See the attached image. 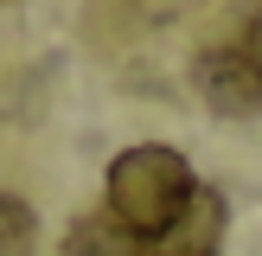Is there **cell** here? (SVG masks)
<instances>
[{"label": "cell", "instance_id": "obj_1", "mask_svg": "<svg viewBox=\"0 0 262 256\" xmlns=\"http://www.w3.org/2000/svg\"><path fill=\"white\" fill-rule=\"evenodd\" d=\"M192 186H199V179H192V166L179 160L173 147H160V141L122 147V154L109 160V211L122 218L128 230H141L147 243L173 224V211L186 205Z\"/></svg>", "mask_w": 262, "mask_h": 256}, {"label": "cell", "instance_id": "obj_5", "mask_svg": "<svg viewBox=\"0 0 262 256\" xmlns=\"http://www.w3.org/2000/svg\"><path fill=\"white\" fill-rule=\"evenodd\" d=\"M32 250V205L0 192V256H26Z\"/></svg>", "mask_w": 262, "mask_h": 256}, {"label": "cell", "instance_id": "obj_6", "mask_svg": "<svg viewBox=\"0 0 262 256\" xmlns=\"http://www.w3.org/2000/svg\"><path fill=\"white\" fill-rule=\"evenodd\" d=\"M243 58L256 64V77H262V7H256V19L243 26Z\"/></svg>", "mask_w": 262, "mask_h": 256}, {"label": "cell", "instance_id": "obj_3", "mask_svg": "<svg viewBox=\"0 0 262 256\" xmlns=\"http://www.w3.org/2000/svg\"><path fill=\"white\" fill-rule=\"evenodd\" d=\"M224 224H230L224 199H217L211 186H192V192H186V205L173 211V224L154 237V250H160V256H217Z\"/></svg>", "mask_w": 262, "mask_h": 256}, {"label": "cell", "instance_id": "obj_2", "mask_svg": "<svg viewBox=\"0 0 262 256\" xmlns=\"http://www.w3.org/2000/svg\"><path fill=\"white\" fill-rule=\"evenodd\" d=\"M192 83L217 115H262V77L243 58V45H211L192 71Z\"/></svg>", "mask_w": 262, "mask_h": 256}, {"label": "cell", "instance_id": "obj_4", "mask_svg": "<svg viewBox=\"0 0 262 256\" xmlns=\"http://www.w3.org/2000/svg\"><path fill=\"white\" fill-rule=\"evenodd\" d=\"M64 256H154V243L128 230L115 211H90L64 230Z\"/></svg>", "mask_w": 262, "mask_h": 256}]
</instances>
